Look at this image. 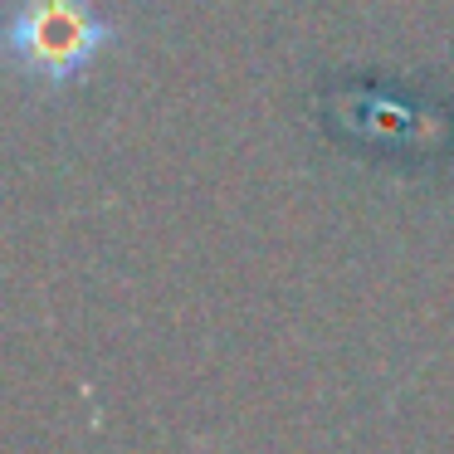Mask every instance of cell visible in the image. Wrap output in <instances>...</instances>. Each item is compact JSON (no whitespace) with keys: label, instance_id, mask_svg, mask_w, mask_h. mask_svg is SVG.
Returning a JSON list of instances; mask_svg holds the SVG:
<instances>
[{"label":"cell","instance_id":"1","mask_svg":"<svg viewBox=\"0 0 454 454\" xmlns=\"http://www.w3.org/2000/svg\"><path fill=\"white\" fill-rule=\"evenodd\" d=\"M108 44V25L89 0H20L11 20V59L40 83H69Z\"/></svg>","mask_w":454,"mask_h":454}]
</instances>
